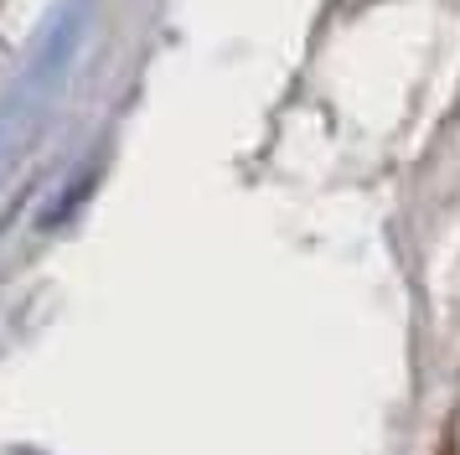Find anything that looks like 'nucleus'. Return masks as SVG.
I'll return each mask as SVG.
<instances>
[{
  "instance_id": "nucleus-1",
  "label": "nucleus",
  "mask_w": 460,
  "mask_h": 455,
  "mask_svg": "<svg viewBox=\"0 0 460 455\" xmlns=\"http://www.w3.org/2000/svg\"><path fill=\"white\" fill-rule=\"evenodd\" d=\"M439 455H460V445H456V430L445 434V451H439Z\"/></svg>"
}]
</instances>
